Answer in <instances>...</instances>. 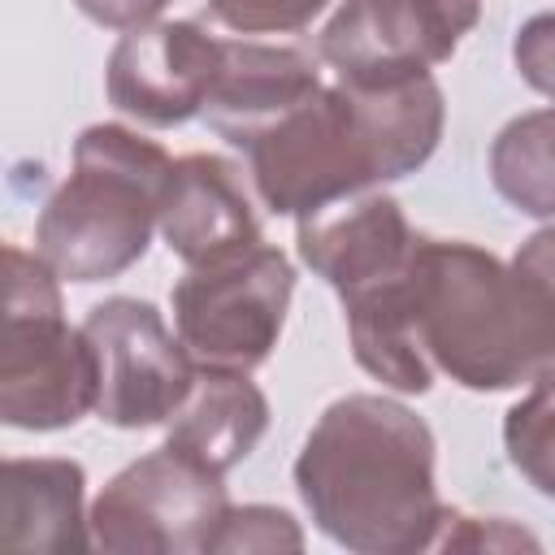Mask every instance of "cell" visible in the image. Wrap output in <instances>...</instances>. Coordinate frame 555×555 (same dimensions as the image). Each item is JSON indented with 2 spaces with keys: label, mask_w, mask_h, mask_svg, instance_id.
<instances>
[{
  "label": "cell",
  "mask_w": 555,
  "mask_h": 555,
  "mask_svg": "<svg viewBox=\"0 0 555 555\" xmlns=\"http://www.w3.org/2000/svg\"><path fill=\"white\" fill-rule=\"evenodd\" d=\"M295 269L278 247H251L217 264H191L173 286V325L199 369L251 373L278 347Z\"/></svg>",
  "instance_id": "obj_7"
},
{
  "label": "cell",
  "mask_w": 555,
  "mask_h": 555,
  "mask_svg": "<svg viewBox=\"0 0 555 555\" xmlns=\"http://www.w3.org/2000/svg\"><path fill=\"white\" fill-rule=\"evenodd\" d=\"M74 4H78L95 26H108V30H139V26H152L169 0H74Z\"/></svg>",
  "instance_id": "obj_22"
},
{
  "label": "cell",
  "mask_w": 555,
  "mask_h": 555,
  "mask_svg": "<svg viewBox=\"0 0 555 555\" xmlns=\"http://www.w3.org/2000/svg\"><path fill=\"white\" fill-rule=\"evenodd\" d=\"M230 516L221 473L173 442L126 464L91 503V542L113 555H199Z\"/></svg>",
  "instance_id": "obj_6"
},
{
  "label": "cell",
  "mask_w": 555,
  "mask_h": 555,
  "mask_svg": "<svg viewBox=\"0 0 555 555\" xmlns=\"http://www.w3.org/2000/svg\"><path fill=\"white\" fill-rule=\"evenodd\" d=\"M82 330L95 351V416L104 425L152 429L182 408L195 382V364L152 304L113 295L87 312Z\"/></svg>",
  "instance_id": "obj_8"
},
{
  "label": "cell",
  "mask_w": 555,
  "mask_h": 555,
  "mask_svg": "<svg viewBox=\"0 0 555 555\" xmlns=\"http://www.w3.org/2000/svg\"><path fill=\"white\" fill-rule=\"evenodd\" d=\"M330 0H208L212 17L238 35H286L304 30Z\"/></svg>",
  "instance_id": "obj_19"
},
{
  "label": "cell",
  "mask_w": 555,
  "mask_h": 555,
  "mask_svg": "<svg viewBox=\"0 0 555 555\" xmlns=\"http://www.w3.org/2000/svg\"><path fill=\"white\" fill-rule=\"evenodd\" d=\"M447 104L429 74L403 82L317 87L269 121L243 152L260 204L278 217H312L364 186L416 173L442 139Z\"/></svg>",
  "instance_id": "obj_1"
},
{
  "label": "cell",
  "mask_w": 555,
  "mask_h": 555,
  "mask_svg": "<svg viewBox=\"0 0 555 555\" xmlns=\"http://www.w3.org/2000/svg\"><path fill=\"white\" fill-rule=\"evenodd\" d=\"M82 464L74 460H4L0 473V542L4 551H87L91 516H82Z\"/></svg>",
  "instance_id": "obj_14"
},
{
  "label": "cell",
  "mask_w": 555,
  "mask_h": 555,
  "mask_svg": "<svg viewBox=\"0 0 555 555\" xmlns=\"http://www.w3.org/2000/svg\"><path fill=\"white\" fill-rule=\"evenodd\" d=\"M269 429V399L247 373L234 369H199L191 395L169 416V438L178 451L195 455L212 473H230L243 464Z\"/></svg>",
  "instance_id": "obj_15"
},
{
  "label": "cell",
  "mask_w": 555,
  "mask_h": 555,
  "mask_svg": "<svg viewBox=\"0 0 555 555\" xmlns=\"http://www.w3.org/2000/svg\"><path fill=\"white\" fill-rule=\"evenodd\" d=\"M490 178L512 208L555 221V108L520 113L494 134Z\"/></svg>",
  "instance_id": "obj_16"
},
{
  "label": "cell",
  "mask_w": 555,
  "mask_h": 555,
  "mask_svg": "<svg viewBox=\"0 0 555 555\" xmlns=\"http://www.w3.org/2000/svg\"><path fill=\"white\" fill-rule=\"evenodd\" d=\"M160 234L186 264H217L260 247V217L243 173L212 152L178 156L160 199Z\"/></svg>",
  "instance_id": "obj_12"
},
{
  "label": "cell",
  "mask_w": 555,
  "mask_h": 555,
  "mask_svg": "<svg viewBox=\"0 0 555 555\" xmlns=\"http://www.w3.org/2000/svg\"><path fill=\"white\" fill-rule=\"evenodd\" d=\"M212 551H243V555L247 551H304V533L282 507L247 503V507H230Z\"/></svg>",
  "instance_id": "obj_18"
},
{
  "label": "cell",
  "mask_w": 555,
  "mask_h": 555,
  "mask_svg": "<svg viewBox=\"0 0 555 555\" xmlns=\"http://www.w3.org/2000/svg\"><path fill=\"white\" fill-rule=\"evenodd\" d=\"M169 152L126 126H87L69 178L48 195L35 251L61 282H108L143 260L160 225Z\"/></svg>",
  "instance_id": "obj_4"
},
{
  "label": "cell",
  "mask_w": 555,
  "mask_h": 555,
  "mask_svg": "<svg viewBox=\"0 0 555 555\" xmlns=\"http://www.w3.org/2000/svg\"><path fill=\"white\" fill-rule=\"evenodd\" d=\"M100 377L87 330L65 325L56 273L39 251L4 247L0 421L13 429H65L95 412Z\"/></svg>",
  "instance_id": "obj_5"
},
{
  "label": "cell",
  "mask_w": 555,
  "mask_h": 555,
  "mask_svg": "<svg viewBox=\"0 0 555 555\" xmlns=\"http://www.w3.org/2000/svg\"><path fill=\"white\" fill-rule=\"evenodd\" d=\"M503 447L512 468L546 499H555V369L533 377V390L507 408Z\"/></svg>",
  "instance_id": "obj_17"
},
{
  "label": "cell",
  "mask_w": 555,
  "mask_h": 555,
  "mask_svg": "<svg viewBox=\"0 0 555 555\" xmlns=\"http://www.w3.org/2000/svg\"><path fill=\"white\" fill-rule=\"evenodd\" d=\"M321 87V69L304 48L234 43L221 48V69L204 104V121L234 147H247L269 121L304 104Z\"/></svg>",
  "instance_id": "obj_13"
},
{
  "label": "cell",
  "mask_w": 555,
  "mask_h": 555,
  "mask_svg": "<svg viewBox=\"0 0 555 555\" xmlns=\"http://www.w3.org/2000/svg\"><path fill=\"white\" fill-rule=\"evenodd\" d=\"M295 490L325 538L360 555H412L438 542L434 434L395 399H334L304 438Z\"/></svg>",
  "instance_id": "obj_2"
},
{
  "label": "cell",
  "mask_w": 555,
  "mask_h": 555,
  "mask_svg": "<svg viewBox=\"0 0 555 555\" xmlns=\"http://www.w3.org/2000/svg\"><path fill=\"white\" fill-rule=\"evenodd\" d=\"M225 39L199 22H152L126 30L108 56V100L143 126H178L204 113Z\"/></svg>",
  "instance_id": "obj_10"
},
{
  "label": "cell",
  "mask_w": 555,
  "mask_h": 555,
  "mask_svg": "<svg viewBox=\"0 0 555 555\" xmlns=\"http://www.w3.org/2000/svg\"><path fill=\"white\" fill-rule=\"evenodd\" d=\"M512 61L533 91L555 100V13H538L516 30Z\"/></svg>",
  "instance_id": "obj_20"
},
{
  "label": "cell",
  "mask_w": 555,
  "mask_h": 555,
  "mask_svg": "<svg viewBox=\"0 0 555 555\" xmlns=\"http://www.w3.org/2000/svg\"><path fill=\"white\" fill-rule=\"evenodd\" d=\"M412 299L429 360L464 390H512L555 369V286L516 256L421 238Z\"/></svg>",
  "instance_id": "obj_3"
},
{
  "label": "cell",
  "mask_w": 555,
  "mask_h": 555,
  "mask_svg": "<svg viewBox=\"0 0 555 555\" xmlns=\"http://www.w3.org/2000/svg\"><path fill=\"white\" fill-rule=\"evenodd\" d=\"M434 546H442V551H477V546H486L490 551V546H538V538L516 529V525H507V520H494V516H486V525H481V516L447 512Z\"/></svg>",
  "instance_id": "obj_21"
},
{
  "label": "cell",
  "mask_w": 555,
  "mask_h": 555,
  "mask_svg": "<svg viewBox=\"0 0 555 555\" xmlns=\"http://www.w3.org/2000/svg\"><path fill=\"white\" fill-rule=\"evenodd\" d=\"M295 243L304 264L321 273L338 299H356L403 278L416 260L421 234L390 195H360L351 204H330L312 217H299Z\"/></svg>",
  "instance_id": "obj_11"
},
{
  "label": "cell",
  "mask_w": 555,
  "mask_h": 555,
  "mask_svg": "<svg viewBox=\"0 0 555 555\" xmlns=\"http://www.w3.org/2000/svg\"><path fill=\"white\" fill-rule=\"evenodd\" d=\"M481 0H343L321 30V56L347 82H403L451 61Z\"/></svg>",
  "instance_id": "obj_9"
}]
</instances>
